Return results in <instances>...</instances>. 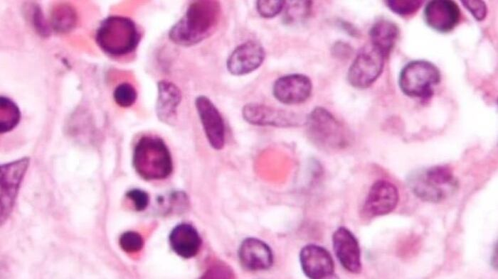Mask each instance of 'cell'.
I'll return each instance as SVG.
<instances>
[{"label": "cell", "mask_w": 498, "mask_h": 279, "mask_svg": "<svg viewBox=\"0 0 498 279\" xmlns=\"http://www.w3.org/2000/svg\"><path fill=\"white\" fill-rule=\"evenodd\" d=\"M220 16L221 6L217 1H194L189 5L184 15L172 26L169 38L179 45H196L214 32Z\"/></svg>", "instance_id": "obj_1"}, {"label": "cell", "mask_w": 498, "mask_h": 279, "mask_svg": "<svg viewBox=\"0 0 498 279\" xmlns=\"http://www.w3.org/2000/svg\"><path fill=\"white\" fill-rule=\"evenodd\" d=\"M136 173L145 180H159L168 177L173 170L170 151L163 139L144 136L137 142L132 155Z\"/></svg>", "instance_id": "obj_2"}, {"label": "cell", "mask_w": 498, "mask_h": 279, "mask_svg": "<svg viewBox=\"0 0 498 279\" xmlns=\"http://www.w3.org/2000/svg\"><path fill=\"white\" fill-rule=\"evenodd\" d=\"M306 133L309 141L325 151H338L348 147L352 136L349 130L329 111L315 107L305 120Z\"/></svg>", "instance_id": "obj_3"}, {"label": "cell", "mask_w": 498, "mask_h": 279, "mask_svg": "<svg viewBox=\"0 0 498 279\" xmlns=\"http://www.w3.org/2000/svg\"><path fill=\"white\" fill-rule=\"evenodd\" d=\"M141 40L136 23L129 18L113 15L105 18L95 35L99 48L106 54L122 56L133 52Z\"/></svg>", "instance_id": "obj_4"}, {"label": "cell", "mask_w": 498, "mask_h": 279, "mask_svg": "<svg viewBox=\"0 0 498 279\" xmlns=\"http://www.w3.org/2000/svg\"><path fill=\"white\" fill-rule=\"evenodd\" d=\"M411 192L423 202L438 203L457 187L452 170L445 165H434L410 173L407 178Z\"/></svg>", "instance_id": "obj_5"}, {"label": "cell", "mask_w": 498, "mask_h": 279, "mask_svg": "<svg viewBox=\"0 0 498 279\" xmlns=\"http://www.w3.org/2000/svg\"><path fill=\"white\" fill-rule=\"evenodd\" d=\"M440 80V71L434 63L425 60H414L401 69L398 86L405 95L425 102L433 96L435 87Z\"/></svg>", "instance_id": "obj_6"}, {"label": "cell", "mask_w": 498, "mask_h": 279, "mask_svg": "<svg viewBox=\"0 0 498 279\" xmlns=\"http://www.w3.org/2000/svg\"><path fill=\"white\" fill-rule=\"evenodd\" d=\"M386 57L371 43L363 47L351 64L348 72L349 83L356 89H366L383 72Z\"/></svg>", "instance_id": "obj_7"}, {"label": "cell", "mask_w": 498, "mask_h": 279, "mask_svg": "<svg viewBox=\"0 0 498 279\" xmlns=\"http://www.w3.org/2000/svg\"><path fill=\"white\" fill-rule=\"evenodd\" d=\"M30 163L28 157L1 165V224L10 215L21 182Z\"/></svg>", "instance_id": "obj_8"}, {"label": "cell", "mask_w": 498, "mask_h": 279, "mask_svg": "<svg viewBox=\"0 0 498 279\" xmlns=\"http://www.w3.org/2000/svg\"><path fill=\"white\" fill-rule=\"evenodd\" d=\"M399 201L398 188L392 182L378 180L370 187L363 204L361 214L366 219L391 213Z\"/></svg>", "instance_id": "obj_9"}, {"label": "cell", "mask_w": 498, "mask_h": 279, "mask_svg": "<svg viewBox=\"0 0 498 279\" xmlns=\"http://www.w3.org/2000/svg\"><path fill=\"white\" fill-rule=\"evenodd\" d=\"M242 115L249 124L261 126L289 128L298 126L301 121L295 113L258 103L244 105Z\"/></svg>", "instance_id": "obj_10"}, {"label": "cell", "mask_w": 498, "mask_h": 279, "mask_svg": "<svg viewBox=\"0 0 498 279\" xmlns=\"http://www.w3.org/2000/svg\"><path fill=\"white\" fill-rule=\"evenodd\" d=\"M195 106L209 144L216 150L222 149L226 141V127L220 111L204 95L196 98Z\"/></svg>", "instance_id": "obj_11"}, {"label": "cell", "mask_w": 498, "mask_h": 279, "mask_svg": "<svg viewBox=\"0 0 498 279\" xmlns=\"http://www.w3.org/2000/svg\"><path fill=\"white\" fill-rule=\"evenodd\" d=\"M426 25L436 32H451L461 20V11L457 4L452 0L430 1L423 11Z\"/></svg>", "instance_id": "obj_12"}, {"label": "cell", "mask_w": 498, "mask_h": 279, "mask_svg": "<svg viewBox=\"0 0 498 279\" xmlns=\"http://www.w3.org/2000/svg\"><path fill=\"white\" fill-rule=\"evenodd\" d=\"M299 259L304 274L309 278H330L334 275V263L330 253L317 244L302 248Z\"/></svg>", "instance_id": "obj_13"}, {"label": "cell", "mask_w": 498, "mask_h": 279, "mask_svg": "<svg viewBox=\"0 0 498 279\" xmlns=\"http://www.w3.org/2000/svg\"><path fill=\"white\" fill-rule=\"evenodd\" d=\"M312 83L303 74H290L276 80L272 94L276 99L285 104H298L304 102L311 95Z\"/></svg>", "instance_id": "obj_14"}, {"label": "cell", "mask_w": 498, "mask_h": 279, "mask_svg": "<svg viewBox=\"0 0 498 279\" xmlns=\"http://www.w3.org/2000/svg\"><path fill=\"white\" fill-rule=\"evenodd\" d=\"M265 57L263 45L255 40H248L238 45L227 59L226 67L230 73L240 76L257 70Z\"/></svg>", "instance_id": "obj_15"}, {"label": "cell", "mask_w": 498, "mask_h": 279, "mask_svg": "<svg viewBox=\"0 0 498 279\" xmlns=\"http://www.w3.org/2000/svg\"><path fill=\"white\" fill-rule=\"evenodd\" d=\"M332 246L341 266L352 273L361 271V249L354 234L346 227L339 226L332 235Z\"/></svg>", "instance_id": "obj_16"}, {"label": "cell", "mask_w": 498, "mask_h": 279, "mask_svg": "<svg viewBox=\"0 0 498 279\" xmlns=\"http://www.w3.org/2000/svg\"><path fill=\"white\" fill-rule=\"evenodd\" d=\"M238 255L242 266L251 271L268 270L273 263L271 248L255 237L246 238L241 242Z\"/></svg>", "instance_id": "obj_17"}, {"label": "cell", "mask_w": 498, "mask_h": 279, "mask_svg": "<svg viewBox=\"0 0 498 279\" xmlns=\"http://www.w3.org/2000/svg\"><path fill=\"white\" fill-rule=\"evenodd\" d=\"M169 242L171 250L185 259L197 255L202 244L197 229L188 223L176 225L169 234Z\"/></svg>", "instance_id": "obj_18"}, {"label": "cell", "mask_w": 498, "mask_h": 279, "mask_svg": "<svg viewBox=\"0 0 498 279\" xmlns=\"http://www.w3.org/2000/svg\"><path fill=\"white\" fill-rule=\"evenodd\" d=\"M181 98V92L174 83L164 80L158 82L156 114L161 122L174 123Z\"/></svg>", "instance_id": "obj_19"}, {"label": "cell", "mask_w": 498, "mask_h": 279, "mask_svg": "<svg viewBox=\"0 0 498 279\" xmlns=\"http://www.w3.org/2000/svg\"><path fill=\"white\" fill-rule=\"evenodd\" d=\"M369 34L371 44L387 58L399 38L400 29L390 20L379 19L371 26Z\"/></svg>", "instance_id": "obj_20"}, {"label": "cell", "mask_w": 498, "mask_h": 279, "mask_svg": "<svg viewBox=\"0 0 498 279\" xmlns=\"http://www.w3.org/2000/svg\"><path fill=\"white\" fill-rule=\"evenodd\" d=\"M51 26L58 33H67L73 30L77 23L75 9L68 4H59L52 9Z\"/></svg>", "instance_id": "obj_21"}, {"label": "cell", "mask_w": 498, "mask_h": 279, "mask_svg": "<svg viewBox=\"0 0 498 279\" xmlns=\"http://www.w3.org/2000/svg\"><path fill=\"white\" fill-rule=\"evenodd\" d=\"M21 111L17 104L11 99L0 97V132L5 133L13 130L19 123Z\"/></svg>", "instance_id": "obj_22"}, {"label": "cell", "mask_w": 498, "mask_h": 279, "mask_svg": "<svg viewBox=\"0 0 498 279\" xmlns=\"http://www.w3.org/2000/svg\"><path fill=\"white\" fill-rule=\"evenodd\" d=\"M137 92L134 87L129 82L119 84L113 92L115 103L121 107H129L134 104Z\"/></svg>", "instance_id": "obj_23"}, {"label": "cell", "mask_w": 498, "mask_h": 279, "mask_svg": "<svg viewBox=\"0 0 498 279\" xmlns=\"http://www.w3.org/2000/svg\"><path fill=\"white\" fill-rule=\"evenodd\" d=\"M421 0H388L386 1L387 7L400 16H409L415 14L423 4Z\"/></svg>", "instance_id": "obj_24"}, {"label": "cell", "mask_w": 498, "mask_h": 279, "mask_svg": "<svg viewBox=\"0 0 498 279\" xmlns=\"http://www.w3.org/2000/svg\"><path fill=\"white\" fill-rule=\"evenodd\" d=\"M312 2L310 1H291L286 9L285 21L292 23L304 19L310 13Z\"/></svg>", "instance_id": "obj_25"}, {"label": "cell", "mask_w": 498, "mask_h": 279, "mask_svg": "<svg viewBox=\"0 0 498 279\" xmlns=\"http://www.w3.org/2000/svg\"><path fill=\"white\" fill-rule=\"evenodd\" d=\"M29 9L30 21L36 31L43 37L49 36L51 32V26L45 19L39 5L31 4Z\"/></svg>", "instance_id": "obj_26"}, {"label": "cell", "mask_w": 498, "mask_h": 279, "mask_svg": "<svg viewBox=\"0 0 498 279\" xmlns=\"http://www.w3.org/2000/svg\"><path fill=\"white\" fill-rule=\"evenodd\" d=\"M119 245L124 252L135 253L142 249L144 239L138 232L127 231L120 236Z\"/></svg>", "instance_id": "obj_27"}, {"label": "cell", "mask_w": 498, "mask_h": 279, "mask_svg": "<svg viewBox=\"0 0 498 279\" xmlns=\"http://www.w3.org/2000/svg\"><path fill=\"white\" fill-rule=\"evenodd\" d=\"M285 6V1L280 0H262L256 2V9L258 13L266 18L276 16L282 11Z\"/></svg>", "instance_id": "obj_28"}, {"label": "cell", "mask_w": 498, "mask_h": 279, "mask_svg": "<svg viewBox=\"0 0 498 279\" xmlns=\"http://www.w3.org/2000/svg\"><path fill=\"white\" fill-rule=\"evenodd\" d=\"M126 197L133 204L135 210L141 212L144 210L149 205V194L140 189H132L126 192Z\"/></svg>", "instance_id": "obj_29"}, {"label": "cell", "mask_w": 498, "mask_h": 279, "mask_svg": "<svg viewBox=\"0 0 498 279\" xmlns=\"http://www.w3.org/2000/svg\"><path fill=\"white\" fill-rule=\"evenodd\" d=\"M461 3L477 21H482L486 18L487 6L484 1L462 0Z\"/></svg>", "instance_id": "obj_30"}, {"label": "cell", "mask_w": 498, "mask_h": 279, "mask_svg": "<svg viewBox=\"0 0 498 279\" xmlns=\"http://www.w3.org/2000/svg\"><path fill=\"white\" fill-rule=\"evenodd\" d=\"M352 52V49L349 45L339 41L336 43L332 48V53L338 58H346Z\"/></svg>", "instance_id": "obj_31"}, {"label": "cell", "mask_w": 498, "mask_h": 279, "mask_svg": "<svg viewBox=\"0 0 498 279\" xmlns=\"http://www.w3.org/2000/svg\"><path fill=\"white\" fill-rule=\"evenodd\" d=\"M492 266H495L496 268H497V244H496V246L494 247V252L492 254Z\"/></svg>", "instance_id": "obj_32"}]
</instances>
